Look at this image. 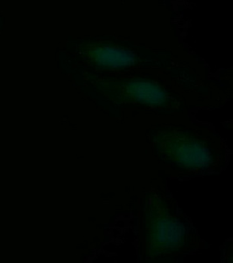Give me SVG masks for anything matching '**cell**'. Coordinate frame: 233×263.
<instances>
[{
	"mask_svg": "<svg viewBox=\"0 0 233 263\" xmlns=\"http://www.w3.org/2000/svg\"><path fill=\"white\" fill-rule=\"evenodd\" d=\"M74 88L110 118L195 117L228 101L226 92L197 71L67 74Z\"/></svg>",
	"mask_w": 233,
	"mask_h": 263,
	"instance_id": "obj_1",
	"label": "cell"
},
{
	"mask_svg": "<svg viewBox=\"0 0 233 263\" xmlns=\"http://www.w3.org/2000/svg\"><path fill=\"white\" fill-rule=\"evenodd\" d=\"M146 144L149 155L172 180L221 174L232 156L217 126L195 117L152 123L146 129Z\"/></svg>",
	"mask_w": 233,
	"mask_h": 263,
	"instance_id": "obj_2",
	"label": "cell"
},
{
	"mask_svg": "<svg viewBox=\"0 0 233 263\" xmlns=\"http://www.w3.org/2000/svg\"><path fill=\"white\" fill-rule=\"evenodd\" d=\"M60 62L66 75L197 71L172 50L107 36L69 40Z\"/></svg>",
	"mask_w": 233,
	"mask_h": 263,
	"instance_id": "obj_3",
	"label": "cell"
},
{
	"mask_svg": "<svg viewBox=\"0 0 233 263\" xmlns=\"http://www.w3.org/2000/svg\"><path fill=\"white\" fill-rule=\"evenodd\" d=\"M139 255L146 260L177 259L205 250L204 240L163 180L153 179L140 199Z\"/></svg>",
	"mask_w": 233,
	"mask_h": 263,
	"instance_id": "obj_4",
	"label": "cell"
}]
</instances>
